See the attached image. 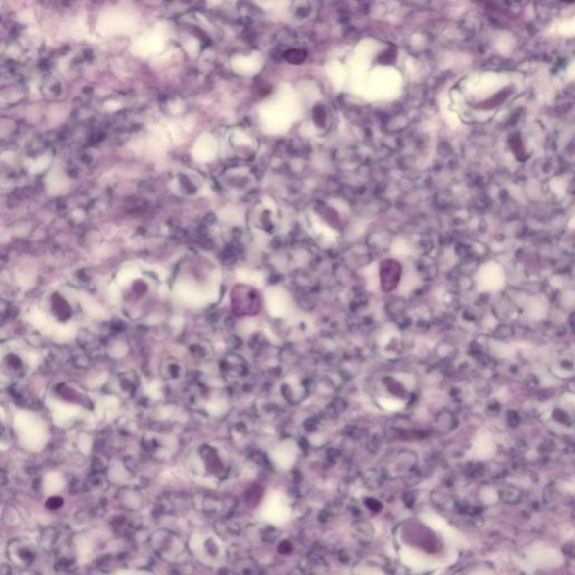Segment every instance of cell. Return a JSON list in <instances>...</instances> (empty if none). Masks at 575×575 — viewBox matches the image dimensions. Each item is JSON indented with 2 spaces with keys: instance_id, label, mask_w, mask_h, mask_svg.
<instances>
[{
  "instance_id": "cell-1",
  "label": "cell",
  "mask_w": 575,
  "mask_h": 575,
  "mask_svg": "<svg viewBox=\"0 0 575 575\" xmlns=\"http://www.w3.org/2000/svg\"><path fill=\"white\" fill-rule=\"evenodd\" d=\"M7 555L17 568H28L35 560V552L32 546L20 539H12L8 544Z\"/></svg>"
},
{
  "instance_id": "cell-2",
  "label": "cell",
  "mask_w": 575,
  "mask_h": 575,
  "mask_svg": "<svg viewBox=\"0 0 575 575\" xmlns=\"http://www.w3.org/2000/svg\"><path fill=\"white\" fill-rule=\"evenodd\" d=\"M60 538V531L57 530L55 527H45L43 530L41 531L40 535V545L43 547V549L47 551H51Z\"/></svg>"
},
{
  "instance_id": "cell-3",
  "label": "cell",
  "mask_w": 575,
  "mask_h": 575,
  "mask_svg": "<svg viewBox=\"0 0 575 575\" xmlns=\"http://www.w3.org/2000/svg\"><path fill=\"white\" fill-rule=\"evenodd\" d=\"M2 523L9 528H16L19 526L23 522V517L20 511L12 505L6 506L5 509L2 511Z\"/></svg>"
},
{
  "instance_id": "cell-4",
  "label": "cell",
  "mask_w": 575,
  "mask_h": 575,
  "mask_svg": "<svg viewBox=\"0 0 575 575\" xmlns=\"http://www.w3.org/2000/svg\"><path fill=\"white\" fill-rule=\"evenodd\" d=\"M53 311L55 316L61 320H66L71 316V308L69 303L62 298L60 294L53 295Z\"/></svg>"
},
{
  "instance_id": "cell-5",
  "label": "cell",
  "mask_w": 575,
  "mask_h": 575,
  "mask_svg": "<svg viewBox=\"0 0 575 575\" xmlns=\"http://www.w3.org/2000/svg\"><path fill=\"white\" fill-rule=\"evenodd\" d=\"M135 492H133V491H128L126 492V490H123L122 492L119 493V502H120V506L125 509H128V510H134L136 509L139 505L141 506V499H139L136 497Z\"/></svg>"
},
{
  "instance_id": "cell-6",
  "label": "cell",
  "mask_w": 575,
  "mask_h": 575,
  "mask_svg": "<svg viewBox=\"0 0 575 575\" xmlns=\"http://www.w3.org/2000/svg\"><path fill=\"white\" fill-rule=\"evenodd\" d=\"M355 534L358 540L369 543L373 538V528L368 523H360L355 526Z\"/></svg>"
},
{
  "instance_id": "cell-7",
  "label": "cell",
  "mask_w": 575,
  "mask_h": 575,
  "mask_svg": "<svg viewBox=\"0 0 575 575\" xmlns=\"http://www.w3.org/2000/svg\"><path fill=\"white\" fill-rule=\"evenodd\" d=\"M509 143H510L511 151L514 152L517 159L523 161L524 157H525V148H524V145H523L522 137H520L518 134L511 135L510 139H509Z\"/></svg>"
},
{
  "instance_id": "cell-8",
  "label": "cell",
  "mask_w": 575,
  "mask_h": 575,
  "mask_svg": "<svg viewBox=\"0 0 575 575\" xmlns=\"http://www.w3.org/2000/svg\"><path fill=\"white\" fill-rule=\"evenodd\" d=\"M509 94H510V91L503 90V91H501V93H499L498 95H495V97H492L491 99L487 100L486 102L482 103L481 107L483 108V109H490V108L497 107L500 105V103H502L503 101H505L506 98L508 97V96H509Z\"/></svg>"
},
{
  "instance_id": "cell-9",
  "label": "cell",
  "mask_w": 575,
  "mask_h": 575,
  "mask_svg": "<svg viewBox=\"0 0 575 575\" xmlns=\"http://www.w3.org/2000/svg\"><path fill=\"white\" fill-rule=\"evenodd\" d=\"M64 505V499L60 497V495H53V497L48 498V501L45 502V508H47L48 510H51V511H55V510H59L60 508L63 507Z\"/></svg>"
},
{
  "instance_id": "cell-10",
  "label": "cell",
  "mask_w": 575,
  "mask_h": 575,
  "mask_svg": "<svg viewBox=\"0 0 575 575\" xmlns=\"http://www.w3.org/2000/svg\"><path fill=\"white\" fill-rule=\"evenodd\" d=\"M395 57V52L394 51H385L383 54H381L380 56H379V61L381 62L383 64H386V63H390V62H392Z\"/></svg>"
},
{
  "instance_id": "cell-11",
  "label": "cell",
  "mask_w": 575,
  "mask_h": 575,
  "mask_svg": "<svg viewBox=\"0 0 575 575\" xmlns=\"http://www.w3.org/2000/svg\"><path fill=\"white\" fill-rule=\"evenodd\" d=\"M365 503H366V506H368L369 509H371L374 512H378L382 509V505H381V502L379 501V500L370 498V499L365 500Z\"/></svg>"
},
{
  "instance_id": "cell-12",
  "label": "cell",
  "mask_w": 575,
  "mask_h": 575,
  "mask_svg": "<svg viewBox=\"0 0 575 575\" xmlns=\"http://www.w3.org/2000/svg\"><path fill=\"white\" fill-rule=\"evenodd\" d=\"M279 536V531L277 530L276 528L273 527H269L266 530L264 531V538L269 541H272L277 538Z\"/></svg>"
},
{
  "instance_id": "cell-13",
  "label": "cell",
  "mask_w": 575,
  "mask_h": 575,
  "mask_svg": "<svg viewBox=\"0 0 575 575\" xmlns=\"http://www.w3.org/2000/svg\"><path fill=\"white\" fill-rule=\"evenodd\" d=\"M278 549H279V552H280L281 554H288V553H290L291 551H292L293 546H292V544L290 543V541L283 540L282 543L280 545H279Z\"/></svg>"
},
{
  "instance_id": "cell-14",
  "label": "cell",
  "mask_w": 575,
  "mask_h": 575,
  "mask_svg": "<svg viewBox=\"0 0 575 575\" xmlns=\"http://www.w3.org/2000/svg\"><path fill=\"white\" fill-rule=\"evenodd\" d=\"M8 363L12 369H19L22 368V361L17 355H10L8 357Z\"/></svg>"
},
{
  "instance_id": "cell-15",
  "label": "cell",
  "mask_w": 575,
  "mask_h": 575,
  "mask_svg": "<svg viewBox=\"0 0 575 575\" xmlns=\"http://www.w3.org/2000/svg\"><path fill=\"white\" fill-rule=\"evenodd\" d=\"M0 575H12V566L6 563L0 565Z\"/></svg>"
},
{
  "instance_id": "cell-16",
  "label": "cell",
  "mask_w": 575,
  "mask_h": 575,
  "mask_svg": "<svg viewBox=\"0 0 575 575\" xmlns=\"http://www.w3.org/2000/svg\"><path fill=\"white\" fill-rule=\"evenodd\" d=\"M218 575H228V573H227V571H226V570L223 569V570H220V571H219V572H218Z\"/></svg>"
},
{
  "instance_id": "cell-17",
  "label": "cell",
  "mask_w": 575,
  "mask_h": 575,
  "mask_svg": "<svg viewBox=\"0 0 575 575\" xmlns=\"http://www.w3.org/2000/svg\"><path fill=\"white\" fill-rule=\"evenodd\" d=\"M172 575H179V574H178L177 572H173V573H172Z\"/></svg>"
}]
</instances>
